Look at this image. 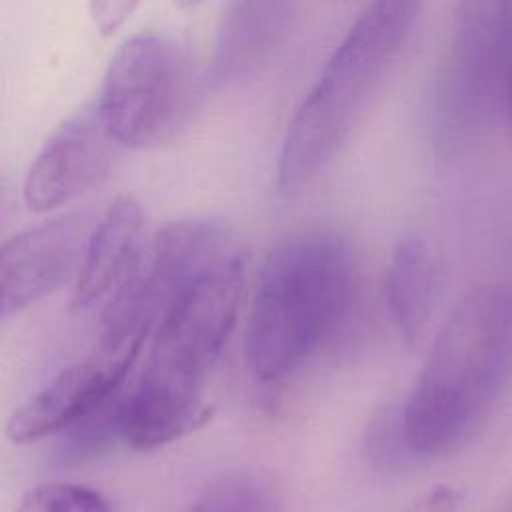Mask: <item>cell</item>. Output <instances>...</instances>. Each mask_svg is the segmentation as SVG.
I'll return each mask as SVG.
<instances>
[{
	"label": "cell",
	"mask_w": 512,
	"mask_h": 512,
	"mask_svg": "<svg viewBox=\"0 0 512 512\" xmlns=\"http://www.w3.org/2000/svg\"><path fill=\"white\" fill-rule=\"evenodd\" d=\"M246 282L240 248L188 282L162 312L122 410V440L154 450L210 418L204 390L232 336Z\"/></svg>",
	"instance_id": "1"
},
{
	"label": "cell",
	"mask_w": 512,
	"mask_h": 512,
	"mask_svg": "<svg viewBox=\"0 0 512 512\" xmlns=\"http://www.w3.org/2000/svg\"><path fill=\"white\" fill-rule=\"evenodd\" d=\"M512 378V280L474 286L440 326L402 418L416 458L462 444Z\"/></svg>",
	"instance_id": "2"
},
{
	"label": "cell",
	"mask_w": 512,
	"mask_h": 512,
	"mask_svg": "<svg viewBox=\"0 0 512 512\" xmlns=\"http://www.w3.org/2000/svg\"><path fill=\"white\" fill-rule=\"evenodd\" d=\"M354 250L334 230L280 240L264 258L246 326V360L260 382L300 368L340 326L354 290Z\"/></svg>",
	"instance_id": "3"
},
{
	"label": "cell",
	"mask_w": 512,
	"mask_h": 512,
	"mask_svg": "<svg viewBox=\"0 0 512 512\" xmlns=\"http://www.w3.org/2000/svg\"><path fill=\"white\" fill-rule=\"evenodd\" d=\"M420 0H372L334 48L286 128L276 188L292 196L338 154L404 46Z\"/></svg>",
	"instance_id": "4"
},
{
	"label": "cell",
	"mask_w": 512,
	"mask_h": 512,
	"mask_svg": "<svg viewBox=\"0 0 512 512\" xmlns=\"http://www.w3.org/2000/svg\"><path fill=\"white\" fill-rule=\"evenodd\" d=\"M512 64L500 0H458L430 100L438 152L460 156L478 146L504 114Z\"/></svg>",
	"instance_id": "5"
},
{
	"label": "cell",
	"mask_w": 512,
	"mask_h": 512,
	"mask_svg": "<svg viewBox=\"0 0 512 512\" xmlns=\"http://www.w3.org/2000/svg\"><path fill=\"white\" fill-rule=\"evenodd\" d=\"M204 80L180 40L142 32L114 52L94 104L120 146L158 148L186 126Z\"/></svg>",
	"instance_id": "6"
},
{
	"label": "cell",
	"mask_w": 512,
	"mask_h": 512,
	"mask_svg": "<svg viewBox=\"0 0 512 512\" xmlns=\"http://www.w3.org/2000/svg\"><path fill=\"white\" fill-rule=\"evenodd\" d=\"M90 214L70 212L34 224L2 244L0 312L18 314L78 278L90 234Z\"/></svg>",
	"instance_id": "7"
},
{
	"label": "cell",
	"mask_w": 512,
	"mask_h": 512,
	"mask_svg": "<svg viewBox=\"0 0 512 512\" xmlns=\"http://www.w3.org/2000/svg\"><path fill=\"white\" fill-rule=\"evenodd\" d=\"M122 148L96 104L64 120L32 160L22 196L30 210L50 212L98 186Z\"/></svg>",
	"instance_id": "8"
},
{
	"label": "cell",
	"mask_w": 512,
	"mask_h": 512,
	"mask_svg": "<svg viewBox=\"0 0 512 512\" xmlns=\"http://www.w3.org/2000/svg\"><path fill=\"white\" fill-rule=\"evenodd\" d=\"M132 368L134 362L94 348L88 358L60 370L12 412L6 422L8 438L24 444L74 428L130 384Z\"/></svg>",
	"instance_id": "9"
},
{
	"label": "cell",
	"mask_w": 512,
	"mask_h": 512,
	"mask_svg": "<svg viewBox=\"0 0 512 512\" xmlns=\"http://www.w3.org/2000/svg\"><path fill=\"white\" fill-rule=\"evenodd\" d=\"M302 0H228L216 26L206 82L214 88L260 74L286 44Z\"/></svg>",
	"instance_id": "10"
},
{
	"label": "cell",
	"mask_w": 512,
	"mask_h": 512,
	"mask_svg": "<svg viewBox=\"0 0 512 512\" xmlns=\"http://www.w3.org/2000/svg\"><path fill=\"white\" fill-rule=\"evenodd\" d=\"M144 240V212L132 196H118L98 218L88 240L80 274L74 282L72 306L88 308L118 288L138 266Z\"/></svg>",
	"instance_id": "11"
},
{
	"label": "cell",
	"mask_w": 512,
	"mask_h": 512,
	"mask_svg": "<svg viewBox=\"0 0 512 512\" xmlns=\"http://www.w3.org/2000/svg\"><path fill=\"white\" fill-rule=\"evenodd\" d=\"M438 294V264L432 248L420 238L402 240L384 276L386 312L400 340L418 348L430 328Z\"/></svg>",
	"instance_id": "12"
},
{
	"label": "cell",
	"mask_w": 512,
	"mask_h": 512,
	"mask_svg": "<svg viewBox=\"0 0 512 512\" xmlns=\"http://www.w3.org/2000/svg\"><path fill=\"white\" fill-rule=\"evenodd\" d=\"M186 512H280V494L262 472L236 470L210 480Z\"/></svg>",
	"instance_id": "13"
},
{
	"label": "cell",
	"mask_w": 512,
	"mask_h": 512,
	"mask_svg": "<svg viewBox=\"0 0 512 512\" xmlns=\"http://www.w3.org/2000/svg\"><path fill=\"white\" fill-rule=\"evenodd\" d=\"M364 452L370 464L384 472L402 470L416 458L408 446L402 406L386 404L370 418L364 436Z\"/></svg>",
	"instance_id": "14"
},
{
	"label": "cell",
	"mask_w": 512,
	"mask_h": 512,
	"mask_svg": "<svg viewBox=\"0 0 512 512\" xmlns=\"http://www.w3.org/2000/svg\"><path fill=\"white\" fill-rule=\"evenodd\" d=\"M14 512H112L108 498L76 482H42L30 488Z\"/></svg>",
	"instance_id": "15"
},
{
	"label": "cell",
	"mask_w": 512,
	"mask_h": 512,
	"mask_svg": "<svg viewBox=\"0 0 512 512\" xmlns=\"http://www.w3.org/2000/svg\"><path fill=\"white\" fill-rule=\"evenodd\" d=\"M138 0H88L90 16L102 36L116 32L134 12Z\"/></svg>",
	"instance_id": "16"
},
{
	"label": "cell",
	"mask_w": 512,
	"mask_h": 512,
	"mask_svg": "<svg viewBox=\"0 0 512 512\" xmlns=\"http://www.w3.org/2000/svg\"><path fill=\"white\" fill-rule=\"evenodd\" d=\"M458 494L454 488L438 484L412 500L402 512H456Z\"/></svg>",
	"instance_id": "17"
},
{
	"label": "cell",
	"mask_w": 512,
	"mask_h": 512,
	"mask_svg": "<svg viewBox=\"0 0 512 512\" xmlns=\"http://www.w3.org/2000/svg\"><path fill=\"white\" fill-rule=\"evenodd\" d=\"M504 120H506V130H508V138L512 144V64H510V72H508V82H506V96H504Z\"/></svg>",
	"instance_id": "18"
},
{
	"label": "cell",
	"mask_w": 512,
	"mask_h": 512,
	"mask_svg": "<svg viewBox=\"0 0 512 512\" xmlns=\"http://www.w3.org/2000/svg\"><path fill=\"white\" fill-rule=\"evenodd\" d=\"M500 8H502V22H504V32L510 44V52H512V0H500Z\"/></svg>",
	"instance_id": "19"
},
{
	"label": "cell",
	"mask_w": 512,
	"mask_h": 512,
	"mask_svg": "<svg viewBox=\"0 0 512 512\" xmlns=\"http://www.w3.org/2000/svg\"><path fill=\"white\" fill-rule=\"evenodd\" d=\"M176 6H180V8H194L196 4H200L202 0H172Z\"/></svg>",
	"instance_id": "20"
},
{
	"label": "cell",
	"mask_w": 512,
	"mask_h": 512,
	"mask_svg": "<svg viewBox=\"0 0 512 512\" xmlns=\"http://www.w3.org/2000/svg\"><path fill=\"white\" fill-rule=\"evenodd\" d=\"M506 512H512V506H510V508H508V510H506Z\"/></svg>",
	"instance_id": "21"
}]
</instances>
